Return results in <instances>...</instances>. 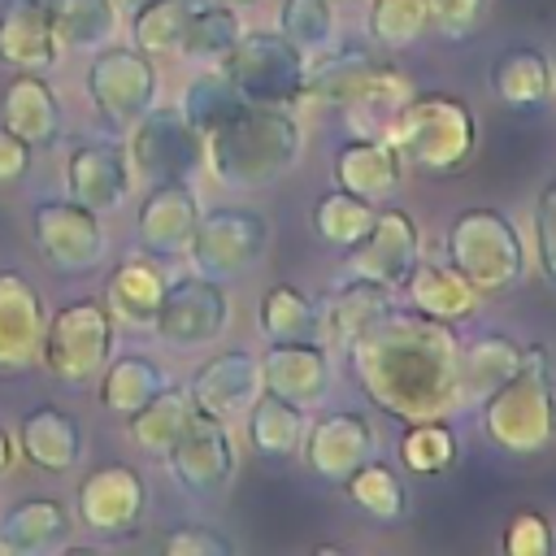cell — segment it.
I'll use <instances>...</instances> for the list:
<instances>
[{
  "label": "cell",
  "instance_id": "db71d44e",
  "mask_svg": "<svg viewBox=\"0 0 556 556\" xmlns=\"http://www.w3.org/2000/svg\"><path fill=\"white\" fill-rule=\"evenodd\" d=\"M143 4H152V0H113V9H117V13H126V17H130L135 9H143Z\"/></svg>",
  "mask_w": 556,
  "mask_h": 556
},
{
  "label": "cell",
  "instance_id": "680465c9",
  "mask_svg": "<svg viewBox=\"0 0 556 556\" xmlns=\"http://www.w3.org/2000/svg\"><path fill=\"white\" fill-rule=\"evenodd\" d=\"M334 4H339V0H334Z\"/></svg>",
  "mask_w": 556,
  "mask_h": 556
},
{
  "label": "cell",
  "instance_id": "83f0119b",
  "mask_svg": "<svg viewBox=\"0 0 556 556\" xmlns=\"http://www.w3.org/2000/svg\"><path fill=\"white\" fill-rule=\"evenodd\" d=\"M61 43L48 26L43 0H0V65L9 70H52Z\"/></svg>",
  "mask_w": 556,
  "mask_h": 556
},
{
  "label": "cell",
  "instance_id": "8992f818",
  "mask_svg": "<svg viewBox=\"0 0 556 556\" xmlns=\"http://www.w3.org/2000/svg\"><path fill=\"white\" fill-rule=\"evenodd\" d=\"M113 334H117V321L109 317L104 300H91V295L70 300L56 313H48L39 361L61 387L70 391L91 387L113 356Z\"/></svg>",
  "mask_w": 556,
  "mask_h": 556
},
{
  "label": "cell",
  "instance_id": "8fae6325",
  "mask_svg": "<svg viewBox=\"0 0 556 556\" xmlns=\"http://www.w3.org/2000/svg\"><path fill=\"white\" fill-rule=\"evenodd\" d=\"M30 239H35V252L48 269L65 274V278H78V274H91L109 243H104V226H100V213L83 208L78 200H43L35 204L30 213Z\"/></svg>",
  "mask_w": 556,
  "mask_h": 556
},
{
  "label": "cell",
  "instance_id": "7a4b0ae2",
  "mask_svg": "<svg viewBox=\"0 0 556 556\" xmlns=\"http://www.w3.org/2000/svg\"><path fill=\"white\" fill-rule=\"evenodd\" d=\"M200 139L208 174L230 191H261L278 182L304 152V126L295 109L261 100H243Z\"/></svg>",
  "mask_w": 556,
  "mask_h": 556
},
{
  "label": "cell",
  "instance_id": "44dd1931",
  "mask_svg": "<svg viewBox=\"0 0 556 556\" xmlns=\"http://www.w3.org/2000/svg\"><path fill=\"white\" fill-rule=\"evenodd\" d=\"M191 400L200 413L208 417H243L248 404L261 395V361L248 352V348H226V352H213L187 382Z\"/></svg>",
  "mask_w": 556,
  "mask_h": 556
},
{
  "label": "cell",
  "instance_id": "816d5d0a",
  "mask_svg": "<svg viewBox=\"0 0 556 556\" xmlns=\"http://www.w3.org/2000/svg\"><path fill=\"white\" fill-rule=\"evenodd\" d=\"M30 143L26 139H17L4 122H0V182H13V178H22L26 169H30Z\"/></svg>",
  "mask_w": 556,
  "mask_h": 556
},
{
  "label": "cell",
  "instance_id": "c3c4849f",
  "mask_svg": "<svg viewBox=\"0 0 556 556\" xmlns=\"http://www.w3.org/2000/svg\"><path fill=\"white\" fill-rule=\"evenodd\" d=\"M552 543H556V530L543 513L534 508H517L500 534V547L508 556H552Z\"/></svg>",
  "mask_w": 556,
  "mask_h": 556
},
{
  "label": "cell",
  "instance_id": "4316f807",
  "mask_svg": "<svg viewBox=\"0 0 556 556\" xmlns=\"http://www.w3.org/2000/svg\"><path fill=\"white\" fill-rule=\"evenodd\" d=\"M165 274L156 265V256H122L109 278H104V308L117 326L126 330H152V317H156V304L165 295Z\"/></svg>",
  "mask_w": 556,
  "mask_h": 556
},
{
  "label": "cell",
  "instance_id": "30bf717a",
  "mask_svg": "<svg viewBox=\"0 0 556 556\" xmlns=\"http://www.w3.org/2000/svg\"><path fill=\"white\" fill-rule=\"evenodd\" d=\"M269 252V222L256 208H200V222L187 243V261L195 274L213 282H230L261 265Z\"/></svg>",
  "mask_w": 556,
  "mask_h": 556
},
{
  "label": "cell",
  "instance_id": "2e32d148",
  "mask_svg": "<svg viewBox=\"0 0 556 556\" xmlns=\"http://www.w3.org/2000/svg\"><path fill=\"white\" fill-rule=\"evenodd\" d=\"M74 508H78V521L87 530H96V534H126V530H135L143 521L148 486H143L135 465L109 460V465H96L78 482Z\"/></svg>",
  "mask_w": 556,
  "mask_h": 556
},
{
  "label": "cell",
  "instance_id": "bcb514c9",
  "mask_svg": "<svg viewBox=\"0 0 556 556\" xmlns=\"http://www.w3.org/2000/svg\"><path fill=\"white\" fill-rule=\"evenodd\" d=\"M248 96H239V87L213 65V70H204V74H195L187 87H182V100H178V109H182V117L204 135V130H213L226 113H235L239 104H243Z\"/></svg>",
  "mask_w": 556,
  "mask_h": 556
},
{
  "label": "cell",
  "instance_id": "d4e9b609",
  "mask_svg": "<svg viewBox=\"0 0 556 556\" xmlns=\"http://www.w3.org/2000/svg\"><path fill=\"white\" fill-rule=\"evenodd\" d=\"M395 304V291L391 287H378V282H365V278H343L334 291L321 295L317 304V339L330 348V352H343L374 317H382L387 308Z\"/></svg>",
  "mask_w": 556,
  "mask_h": 556
},
{
  "label": "cell",
  "instance_id": "b9f144b4",
  "mask_svg": "<svg viewBox=\"0 0 556 556\" xmlns=\"http://www.w3.org/2000/svg\"><path fill=\"white\" fill-rule=\"evenodd\" d=\"M456 456H460V443L447 421H408L400 434V465L408 473H421V478L447 473Z\"/></svg>",
  "mask_w": 556,
  "mask_h": 556
},
{
  "label": "cell",
  "instance_id": "1f68e13d",
  "mask_svg": "<svg viewBox=\"0 0 556 556\" xmlns=\"http://www.w3.org/2000/svg\"><path fill=\"white\" fill-rule=\"evenodd\" d=\"M486 87L508 109H543L552 100V56L539 48H504Z\"/></svg>",
  "mask_w": 556,
  "mask_h": 556
},
{
  "label": "cell",
  "instance_id": "d590c367",
  "mask_svg": "<svg viewBox=\"0 0 556 556\" xmlns=\"http://www.w3.org/2000/svg\"><path fill=\"white\" fill-rule=\"evenodd\" d=\"M413 96V83H408V74L404 70H395L391 61L339 109L343 117H348V126H352V135L356 139H378L382 130H387V122L395 117V109L404 104Z\"/></svg>",
  "mask_w": 556,
  "mask_h": 556
},
{
  "label": "cell",
  "instance_id": "f546056e",
  "mask_svg": "<svg viewBox=\"0 0 556 556\" xmlns=\"http://www.w3.org/2000/svg\"><path fill=\"white\" fill-rule=\"evenodd\" d=\"M65 534H70V513L61 500L30 495L0 513V552H9V556L52 552Z\"/></svg>",
  "mask_w": 556,
  "mask_h": 556
},
{
  "label": "cell",
  "instance_id": "f907efd6",
  "mask_svg": "<svg viewBox=\"0 0 556 556\" xmlns=\"http://www.w3.org/2000/svg\"><path fill=\"white\" fill-rule=\"evenodd\" d=\"M161 547L169 556H230L235 552V543L226 534L208 530V526H178L161 539Z\"/></svg>",
  "mask_w": 556,
  "mask_h": 556
},
{
  "label": "cell",
  "instance_id": "3957f363",
  "mask_svg": "<svg viewBox=\"0 0 556 556\" xmlns=\"http://www.w3.org/2000/svg\"><path fill=\"white\" fill-rule=\"evenodd\" d=\"M478 430L504 456H539L556 443V378L543 343H526L521 369L478 400Z\"/></svg>",
  "mask_w": 556,
  "mask_h": 556
},
{
  "label": "cell",
  "instance_id": "7dc6e473",
  "mask_svg": "<svg viewBox=\"0 0 556 556\" xmlns=\"http://www.w3.org/2000/svg\"><path fill=\"white\" fill-rule=\"evenodd\" d=\"M530 243H534V265L543 282L556 291V174L539 187L534 213H530Z\"/></svg>",
  "mask_w": 556,
  "mask_h": 556
},
{
  "label": "cell",
  "instance_id": "7bdbcfd3",
  "mask_svg": "<svg viewBox=\"0 0 556 556\" xmlns=\"http://www.w3.org/2000/svg\"><path fill=\"white\" fill-rule=\"evenodd\" d=\"M243 35V22H239V9L230 4H195L191 9V22H187V39H182V52L187 61H208L217 65L226 56V48Z\"/></svg>",
  "mask_w": 556,
  "mask_h": 556
},
{
  "label": "cell",
  "instance_id": "f6af8a7d",
  "mask_svg": "<svg viewBox=\"0 0 556 556\" xmlns=\"http://www.w3.org/2000/svg\"><path fill=\"white\" fill-rule=\"evenodd\" d=\"M334 30H339L334 0H282L278 4V35L287 43H295L304 56L330 48Z\"/></svg>",
  "mask_w": 556,
  "mask_h": 556
},
{
  "label": "cell",
  "instance_id": "cb8c5ba5",
  "mask_svg": "<svg viewBox=\"0 0 556 556\" xmlns=\"http://www.w3.org/2000/svg\"><path fill=\"white\" fill-rule=\"evenodd\" d=\"M0 122L30 148H52L61 139V100L43 74L17 70L0 91Z\"/></svg>",
  "mask_w": 556,
  "mask_h": 556
},
{
  "label": "cell",
  "instance_id": "5bb4252c",
  "mask_svg": "<svg viewBox=\"0 0 556 556\" xmlns=\"http://www.w3.org/2000/svg\"><path fill=\"white\" fill-rule=\"evenodd\" d=\"M417 256H421V230H417V222L404 208H378L374 222H369V230L352 248H343L339 274L400 291V282L408 278V269L417 265Z\"/></svg>",
  "mask_w": 556,
  "mask_h": 556
},
{
  "label": "cell",
  "instance_id": "7402d4cb",
  "mask_svg": "<svg viewBox=\"0 0 556 556\" xmlns=\"http://www.w3.org/2000/svg\"><path fill=\"white\" fill-rule=\"evenodd\" d=\"M43 321H48V304L39 287L17 269H0V369L4 374L39 361Z\"/></svg>",
  "mask_w": 556,
  "mask_h": 556
},
{
  "label": "cell",
  "instance_id": "ab89813d",
  "mask_svg": "<svg viewBox=\"0 0 556 556\" xmlns=\"http://www.w3.org/2000/svg\"><path fill=\"white\" fill-rule=\"evenodd\" d=\"M195 0H152L130 13V39L148 56H178Z\"/></svg>",
  "mask_w": 556,
  "mask_h": 556
},
{
  "label": "cell",
  "instance_id": "836d02e7",
  "mask_svg": "<svg viewBox=\"0 0 556 556\" xmlns=\"http://www.w3.org/2000/svg\"><path fill=\"white\" fill-rule=\"evenodd\" d=\"M165 369L152 361V356H139V352H126V356H109V365L100 369L96 378V395H100V408L117 413V417H130L135 408H143L161 387H165Z\"/></svg>",
  "mask_w": 556,
  "mask_h": 556
},
{
  "label": "cell",
  "instance_id": "8d00e7d4",
  "mask_svg": "<svg viewBox=\"0 0 556 556\" xmlns=\"http://www.w3.org/2000/svg\"><path fill=\"white\" fill-rule=\"evenodd\" d=\"M343 495L352 500V508H361L378 526H400L408 517V491H404L400 473L391 465H382L378 456L343 478Z\"/></svg>",
  "mask_w": 556,
  "mask_h": 556
},
{
  "label": "cell",
  "instance_id": "9c48e42d",
  "mask_svg": "<svg viewBox=\"0 0 556 556\" xmlns=\"http://www.w3.org/2000/svg\"><path fill=\"white\" fill-rule=\"evenodd\" d=\"M126 161L143 182H191L204 169V139L178 104H152L130 126Z\"/></svg>",
  "mask_w": 556,
  "mask_h": 556
},
{
  "label": "cell",
  "instance_id": "e575fe53",
  "mask_svg": "<svg viewBox=\"0 0 556 556\" xmlns=\"http://www.w3.org/2000/svg\"><path fill=\"white\" fill-rule=\"evenodd\" d=\"M248 443L256 456H269V460H287L300 452V439H304V408H295L291 400L274 395L261 387V395L248 404Z\"/></svg>",
  "mask_w": 556,
  "mask_h": 556
},
{
  "label": "cell",
  "instance_id": "277c9868",
  "mask_svg": "<svg viewBox=\"0 0 556 556\" xmlns=\"http://www.w3.org/2000/svg\"><path fill=\"white\" fill-rule=\"evenodd\" d=\"M382 139L400 152L404 169L426 178L456 174L478 148V117L460 96L447 91H413L395 117L387 122Z\"/></svg>",
  "mask_w": 556,
  "mask_h": 556
},
{
  "label": "cell",
  "instance_id": "11a10c76",
  "mask_svg": "<svg viewBox=\"0 0 556 556\" xmlns=\"http://www.w3.org/2000/svg\"><path fill=\"white\" fill-rule=\"evenodd\" d=\"M213 4H230V9H252L256 0H213Z\"/></svg>",
  "mask_w": 556,
  "mask_h": 556
},
{
  "label": "cell",
  "instance_id": "d6986e66",
  "mask_svg": "<svg viewBox=\"0 0 556 556\" xmlns=\"http://www.w3.org/2000/svg\"><path fill=\"white\" fill-rule=\"evenodd\" d=\"M261 361V387L291 400L295 408H317L330 395L334 365L330 348L321 339H300V343H269Z\"/></svg>",
  "mask_w": 556,
  "mask_h": 556
},
{
  "label": "cell",
  "instance_id": "6f0895ef",
  "mask_svg": "<svg viewBox=\"0 0 556 556\" xmlns=\"http://www.w3.org/2000/svg\"><path fill=\"white\" fill-rule=\"evenodd\" d=\"M552 552H556V543H552Z\"/></svg>",
  "mask_w": 556,
  "mask_h": 556
},
{
  "label": "cell",
  "instance_id": "52a82bcc",
  "mask_svg": "<svg viewBox=\"0 0 556 556\" xmlns=\"http://www.w3.org/2000/svg\"><path fill=\"white\" fill-rule=\"evenodd\" d=\"M91 109L109 130H130L152 104H156V65L135 43H100L91 52L87 78H83Z\"/></svg>",
  "mask_w": 556,
  "mask_h": 556
},
{
  "label": "cell",
  "instance_id": "681fc988",
  "mask_svg": "<svg viewBox=\"0 0 556 556\" xmlns=\"http://www.w3.org/2000/svg\"><path fill=\"white\" fill-rule=\"evenodd\" d=\"M486 4L491 0H426V22H430V30L439 39L460 43V39H469L482 26Z\"/></svg>",
  "mask_w": 556,
  "mask_h": 556
},
{
  "label": "cell",
  "instance_id": "5b68a950",
  "mask_svg": "<svg viewBox=\"0 0 556 556\" xmlns=\"http://www.w3.org/2000/svg\"><path fill=\"white\" fill-rule=\"evenodd\" d=\"M447 261L469 278V287L482 300L508 295L526 278V243L521 230L500 213V208H460L447 222L443 235Z\"/></svg>",
  "mask_w": 556,
  "mask_h": 556
},
{
  "label": "cell",
  "instance_id": "ffe728a7",
  "mask_svg": "<svg viewBox=\"0 0 556 556\" xmlns=\"http://www.w3.org/2000/svg\"><path fill=\"white\" fill-rule=\"evenodd\" d=\"M130 161L126 143L117 139H87L74 143L65 156V191L91 213H109L130 195Z\"/></svg>",
  "mask_w": 556,
  "mask_h": 556
},
{
  "label": "cell",
  "instance_id": "484cf974",
  "mask_svg": "<svg viewBox=\"0 0 556 556\" xmlns=\"http://www.w3.org/2000/svg\"><path fill=\"white\" fill-rule=\"evenodd\" d=\"M404 161L400 152L378 135V139H348L339 152H334V187L369 200V204H382L400 191L404 182Z\"/></svg>",
  "mask_w": 556,
  "mask_h": 556
},
{
  "label": "cell",
  "instance_id": "4dcf8cb0",
  "mask_svg": "<svg viewBox=\"0 0 556 556\" xmlns=\"http://www.w3.org/2000/svg\"><path fill=\"white\" fill-rule=\"evenodd\" d=\"M191 413H195L191 391L178 387V382H165L143 408H135V413L126 417V434H130V443H135L143 456L165 460V452L174 447V439L187 430Z\"/></svg>",
  "mask_w": 556,
  "mask_h": 556
},
{
  "label": "cell",
  "instance_id": "f1b7e54d",
  "mask_svg": "<svg viewBox=\"0 0 556 556\" xmlns=\"http://www.w3.org/2000/svg\"><path fill=\"white\" fill-rule=\"evenodd\" d=\"M17 456L43 473H65L83 460V430L65 408L39 404L17 426Z\"/></svg>",
  "mask_w": 556,
  "mask_h": 556
},
{
  "label": "cell",
  "instance_id": "60d3db41",
  "mask_svg": "<svg viewBox=\"0 0 556 556\" xmlns=\"http://www.w3.org/2000/svg\"><path fill=\"white\" fill-rule=\"evenodd\" d=\"M374 213H378V204H369V200H361V195H352V191H343V187H334V191H326L321 200H313V235L321 239V243H330V248H352L365 230H369V222H374Z\"/></svg>",
  "mask_w": 556,
  "mask_h": 556
},
{
  "label": "cell",
  "instance_id": "d6a6232c",
  "mask_svg": "<svg viewBox=\"0 0 556 556\" xmlns=\"http://www.w3.org/2000/svg\"><path fill=\"white\" fill-rule=\"evenodd\" d=\"M526 361V343L508 334H478L460 343V395L465 404L486 400L504 378H513Z\"/></svg>",
  "mask_w": 556,
  "mask_h": 556
},
{
  "label": "cell",
  "instance_id": "74e56055",
  "mask_svg": "<svg viewBox=\"0 0 556 556\" xmlns=\"http://www.w3.org/2000/svg\"><path fill=\"white\" fill-rule=\"evenodd\" d=\"M43 9H48V26H52L61 48L96 52L117 30L113 0H43Z\"/></svg>",
  "mask_w": 556,
  "mask_h": 556
},
{
  "label": "cell",
  "instance_id": "603a6c76",
  "mask_svg": "<svg viewBox=\"0 0 556 556\" xmlns=\"http://www.w3.org/2000/svg\"><path fill=\"white\" fill-rule=\"evenodd\" d=\"M408 308H417L421 317L430 321H443V326H465L478 317L482 308V295L469 287V278L443 256V261H426L417 256V265L408 269V278L400 282Z\"/></svg>",
  "mask_w": 556,
  "mask_h": 556
},
{
  "label": "cell",
  "instance_id": "4fadbf2b",
  "mask_svg": "<svg viewBox=\"0 0 556 556\" xmlns=\"http://www.w3.org/2000/svg\"><path fill=\"white\" fill-rule=\"evenodd\" d=\"M165 469L187 495H200V500L222 495L230 486L235 469H239V452H235L230 426L222 417H208V413L195 408L187 430L165 452Z\"/></svg>",
  "mask_w": 556,
  "mask_h": 556
},
{
  "label": "cell",
  "instance_id": "e0dca14e",
  "mask_svg": "<svg viewBox=\"0 0 556 556\" xmlns=\"http://www.w3.org/2000/svg\"><path fill=\"white\" fill-rule=\"evenodd\" d=\"M387 65L382 48H365V43H330L321 52H313L304 61V87H300V104L308 109H343L378 70Z\"/></svg>",
  "mask_w": 556,
  "mask_h": 556
},
{
  "label": "cell",
  "instance_id": "9f6ffc18",
  "mask_svg": "<svg viewBox=\"0 0 556 556\" xmlns=\"http://www.w3.org/2000/svg\"><path fill=\"white\" fill-rule=\"evenodd\" d=\"M552 96H556V56H552Z\"/></svg>",
  "mask_w": 556,
  "mask_h": 556
},
{
  "label": "cell",
  "instance_id": "f35d334b",
  "mask_svg": "<svg viewBox=\"0 0 556 556\" xmlns=\"http://www.w3.org/2000/svg\"><path fill=\"white\" fill-rule=\"evenodd\" d=\"M256 326L269 343H300V339H317V304L291 287V282H274L261 295L256 308Z\"/></svg>",
  "mask_w": 556,
  "mask_h": 556
},
{
  "label": "cell",
  "instance_id": "f5cc1de1",
  "mask_svg": "<svg viewBox=\"0 0 556 556\" xmlns=\"http://www.w3.org/2000/svg\"><path fill=\"white\" fill-rule=\"evenodd\" d=\"M13 465H17V439H13V434L0 426V478H4Z\"/></svg>",
  "mask_w": 556,
  "mask_h": 556
},
{
  "label": "cell",
  "instance_id": "ba28073f",
  "mask_svg": "<svg viewBox=\"0 0 556 556\" xmlns=\"http://www.w3.org/2000/svg\"><path fill=\"white\" fill-rule=\"evenodd\" d=\"M304 52L295 43H287L278 30H243L226 56L217 61V70L239 87V96L261 100V104H300V87H304Z\"/></svg>",
  "mask_w": 556,
  "mask_h": 556
},
{
  "label": "cell",
  "instance_id": "ac0fdd59",
  "mask_svg": "<svg viewBox=\"0 0 556 556\" xmlns=\"http://www.w3.org/2000/svg\"><path fill=\"white\" fill-rule=\"evenodd\" d=\"M195 222H200V200L191 182H148V195L139 200L135 213V235L148 256L174 261L187 256Z\"/></svg>",
  "mask_w": 556,
  "mask_h": 556
},
{
  "label": "cell",
  "instance_id": "7c38bea8",
  "mask_svg": "<svg viewBox=\"0 0 556 556\" xmlns=\"http://www.w3.org/2000/svg\"><path fill=\"white\" fill-rule=\"evenodd\" d=\"M230 326V295L226 282H213L204 274L169 278L165 295L152 317V334L169 348H204L217 343Z\"/></svg>",
  "mask_w": 556,
  "mask_h": 556
},
{
  "label": "cell",
  "instance_id": "9a60e30c",
  "mask_svg": "<svg viewBox=\"0 0 556 556\" xmlns=\"http://www.w3.org/2000/svg\"><path fill=\"white\" fill-rule=\"evenodd\" d=\"M300 452H304V465L326 486H343V478L352 469H361L365 460L378 456V430H374V421L365 413L334 408V413H321V417H313L304 426Z\"/></svg>",
  "mask_w": 556,
  "mask_h": 556
},
{
  "label": "cell",
  "instance_id": "6da1fadb",
  "mask_svg": "<svg viewBox=\"0 0 556 556\" xmlns=\"http://www.w3.org/2000/svg\"><path fill=\"white\" fill-rule=\"evenodd\" d=\"M348 369L361 395L395 421H447L460 395L456 326L430 321L417 308H387L348 348Z\"/></svg>",
  "mask_w": 556,
  "mask_h": 556
},
{
  "label": "cell",
  "instance_id": "ee69618b",
  "mask_svg": "<svg viewBox=\"0 0 556 556\" xmlns=\"http://www.w3.org/2000/svg\"><path fill=\"white\" fill-rule=\"evenodd\" d=\"M365 30H369V43H374V48L400 52V48L417 43V39L430 30V22H426V0H369Z\"/></svg>",
  "mask_w": 556,
  "mask_h": 556
}]
</instances>
